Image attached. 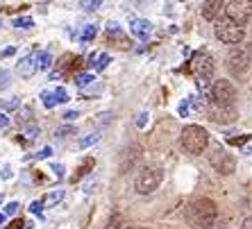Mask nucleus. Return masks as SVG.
<instances>
[{
    "label": "nucleus",
    "mask_w": 252,
    "mask_h": 229,
    "mask_svg": "<svg viewBox=\"0 0 252 229\" xmlns=\"http://www.w3.org/2000/svg\"><path fill=\"white\" fill-rule=\"evenodd\" d=\"M41 100H43V105H46L48 109H53V107L57 105V98H55V93H48V91H43V93H41Z\"/></svg>",
    "instance_id": "17"
},
{
    "label": "nucleus",
    "mask_w": 252,
    "mask_h": 229,
    "mask_svg": "<svg viewBox=\"0 0 252 229\" xmlns=\"http://www.w3.org/2000/svg\"><path fill=\"white\" fill-rule=\"evenodd\" d=\"M209 100L211 105L218 107H234L236 100V88L229 80H216L209 88Z\"/></svg>",
    "instance_id": "5"
},
{
    "label": "nucleus",
    "mask_w": 252,
    "mask_h": 229,
    "mask_svg": "<svg viewBox=\"0 0 252 229\" xmlns=\"http://www.w3.org/2000/svg\"><path fill=\"white\" fill-rule=\"evenodd\" d=\"M50 154H53V150H50V147H43V150L36 154V157H39V159H46V157H50Z\"/></svg>",
    "instance_id": "34"
},
{
    "label": "nucleus",
    "mask_w": 252,
    "mask_h": 229,
    "mask_svg": "<svg viewBox=\"0 0 252 229\" xmlns=\"http://www.w3.org/2000/svg\"><path fill=\"white\" fill-rule=\"evenodd\" d=\"M91 166H94V159H87V164H84V166H80V172H77V175H75V179H77V177H80V175H87V172H89V168H91Z\"/></svg>",
    "instance_id": "24"
},
{
    "label": "nucleus",
    "mask_w": 252,
    "mask_h": 229,
    "mask_svg": "<svg viewBox=\"0 0 252 229\" xmlns=\"http://www.w3.org/2000/svg\"><path fill=\"white\" fill-rule=\"evenodd\" d=\"M191 71H193V75L198 77L200 82H205V80H209L211 73H214V57H211L209 53H205V50H200V53H195L193 57H191Z\"/></svg>",
    "instance_id": "8"
},
{
    "label": "nucleus",
    "mask_w": 252,
    "mask_h": 229,
    "mask_svg": "<svg viewBox=\"0 0 252 229\" xmlns=\"http://www.w3.org/2000/svg\"><path fill=\"white\" fill-rule=\"evenodd\" d=\"M248 141V136H239V139H229V143L232 145H241V143H246Z\"/></svg>",
    "instance_id": "33"
},
{
    "label": "nucleus",
    "mask_w": 252,
    "mask_h": 229,
    "mask_svg": "<svg viewBox=\"0 0 252 229\" xmlns=\"http://www.w3.org/2000/svg\"><path fill=\"white\" fill-rule=\"evenodd\" d=\"M223 12L227 14V21L243 28V25L252 23V0H232V2H225Z\"/></svg>",
    "instance_id": "6"
},
{
    "label": "nucleus",
    "mask_w": 252,
    "mask_h": 229,
    "mask_svg": "<svg viewBox=\"0 0 252 229\" xmlns=\"http://www.w3.org/2000/svg\"><path fill=\"white\" fill-rule=\"evenodd\" d=\"M41 206H43V202H32V211H34V213H41Z\"/></svg>",
    "instance_id": "38"
},
{
    "label": "nucleus",
    "mask_w": 252,
    "mask_h": 229,
    "mask_svg": "<svg viewBox=\"0 0 252 229\" xmlns=\"http://www.w3.org/2000/svg\"><path fill=\"white\" fill-rule=\"evenodd\" d=\"M132 32H134L139 39H146V36L153 32V25H150V21H146V18H134V21H132Z\"/></svg>",
    "instance_id": "13"
},
{
    "label": "nucleus",
    "mask_w": 252,
    "mask_h": 229,
    "mask_svg": "<svg viewBox=\"0 0 252 229\" xmlns=\"http://www.w3.org/2000/svg\"><path fill=\"white\" fill-rule=\"evenodd\" d=\"M64 191H53V193H48L46 195V200H43V204L46 206H55V204H59V202L64 200Z\"/></svg>",
    "instance_id": "14"
},
{
    "label": "nucleus",
    "mask_w": 252,
    "mask_h": 229,
    "mask_svg": "<svg viewBox=\"0 0 252 229\" xmlns=\"http://www.w3.org/2000/svg\"><path fill=\"white\" fill-rule=\"evenodd\" d=\"M161 179H164V171H161V168H155V166H146V168H141V171L136 172V179H134L136 193H141V195L153 193V191H157L159 188Z\"/></svg>",
    "instance_id": "3"
},
{
    "label": "nucleus",
    "mask_w": 252,
    "mask_h": 229,
    "mask_svg": "<svg viewBox=\"0 0 252 229\" xmlns=\"http://www.w3.org/2000/svg\"><path fill=\"white\" fill-rule=\"evenodd\" d=\"M9 55H14V48H5L2 50V57H9Z\"/></svg>",
    "instance_id": "41"
},
{
    "label": "nucleus",
    "mask_w": 252,
    "mask_h": 229,
    "mask_svg": "<svg viewBox=\"0 0 252 229\" xmlns=\"http://www.w3.org/2000/svg\"><path fill=\"white\" fill-rule=\"evenodd\" d=\"M209 145V134H207L205 127H200V125H187L182 129V147L187 150L189 154H202Z\"/></svg>",
    "instance_id": "1"
},
{
    "label": "nucleus",
    "mask_w": 252,
    "mask_h": 229,
    "mask_svg": "<svg viewBox=\"0 0 252 229\" xmlns=\"http://www.w3.org/2000/svg\"><path fill=\"white\" fill-rule=\"evenodd\" d=\"M94 82V77L91 75H80L77 77V86H87V84H91Z\"/></svg>",
    "instance_id": "25"
},
{
    "label": "nucleus",
    "mask_w": 252,
    "mask_h": 229,
    "mask_svg": "<svg viewBox=\"0 0 252 229\" xmlns=\"http://www.w3.org/2000/svg\"><path fill=\"white\" fill-rule=\"evenodd\" d=\"M55 98H57V102H68L70 98H68V91H66V88H55Z\"/></svg>",
    "instance_id": "21"
},
{
    "label": "nucleus",
    "mask_w": 252,
    "mask_h": 229,
    "mask_svg": "<svg viewBox=\"0 0 252 229\" xmlns=\"http://www.w3.org/2000/svg\"><path fill=\"white\" fill-rule=\"evenodd\" d=\"M77 116H80L77 112H64V120H75Z\"/></svg>",
    "instance_id": "35"
},
{
    "label": "nucleus",
    "mask_w": 252,
    "mask_h": 229,
    "mask_svg": "<svg viewBox=\"0 0 252 229\" xmlns=\"http://www.w3.org/2000/svg\"><path fill=\"white\" fill-rule=\"evenodd\" d=\"M189 220L198 229H209L211 225L216 223V204L211 200H207V198L195 200L191 204V209H189Z\"/></svg>",
    "instance_id": "2"
},
{
    "label": "nucleus",
    "mask_w": 252,
    "mask_h": 229,
    "mask_svg": "<svg viewBox=\"0 0 252 229\" xmlns=\"http://www.w3.org/2000/svg\"><path fill=\"white\" fill-rule=\"evenodd\" d=\"M207 118H211L214 123H234L236 120V109L234 107H218L211 105L207 107Z\"/></svg>",
    "instance_id": "10"
},
{
    "label": "nucleus",
    "mask_w": 252,
    "mask_h": 229,
    "mask_svg": "<svg viewBox=\"0 0 252 229\" xmlns=\"http://www.w3.org/2000/svg\"><path fill=\"white\" fill-rule=\"evenodd\" d=\"M102 2L100 0H94V2H82V7H87V9H95V7H100Z\"/></svg>",
    "instance_id": "31"
},
{
    "label": "nucleus",
    "mask_w": 252,
    "mask_h": 229,
    "mask_svg": "<svg viewBox=\"0 0 252 229\" xmlns=\"http://www.w3.org/2000/svg\"><path fill=\"white\" fill-rule=\"evenodd\" d=\"M216 36H218V41L227 43V46H239V43L246 39V29L225 18V21H220V23L216 25Z\"/></svg>",
    "instance_id": "7"
},
{
    "label": "nucleus",
    "mask_w": 252,
    "mask_h": 229,
    "mask_svg": "<svg viewBox=\"0 0 252 229\" xmlns=\"http://www.w3.org/2000/svg\"><path fill=\"white\" fill-rule=\"evenodd\" d=\"M16 211H18V202H9V204L5 206V213H7V216H14Z\"/></svg>",
    "instance_id": "26"
},
{
    "label": "nucleus",
    "mask_w": 252,
    "mask_h": 229,
    "mask_svg": "<svg viewBox=\"0 0 252 229\" xmlns=\"http://www.w3.org/2000/svg\"><path fill=\"white\" fill-rule=\"evenodd\" d=\"M7 125H9V118H7L5 114H0V129H5Z\"/></svg>",
    "instance_id": "36"
},
{
    "label": "nucleus",
    "mask_w": 252,
    "mask_h": 229,
    "mask_svg": "<svg viewBox=\"0 0 252 229\" xmlns=\"http://www.w3.org/2000/svg\"><path fill=\"white\" fill-rule=\"evenodd\" d=\"M225 9V2H220V0H211V2H205L202 5V16L207 18V21H214V18H218V14Z\"/></svg>",
    "instance_id": "12"
},
{
    "label": "nucleus",
    "mask_w": 252,
    "mask_h": 229,
    "mask_svg": "<svg viewBox=\"0 0 252 229\" xmlns=\"http://www.w3.org/2000/svg\"><path fill=\"white\" fill-rule=\"evenodd\" d=\"M7 80H9V73L0 71V86H7Z\"/></svg>",
    "instance_id": "29"
},
{
    "label": "nucleus",
    "mask_w": 252,
    "mask_h": 229,
    "mask_svg": "<svg viewBox=\"0 0 252 229\" xmlns=\"http://www.w3.org/2000/svg\"><path fill=\"white\" fill-rule=\"evenodd\" d=\"M98 139H100V134H91V136H87V139H80V143H77V145H80V147H89V145H94Z\"/></svg>",
    "instance_id": "19"
},
{
    "label": "nucleus",
    "mask_w": 252,
    "mask_h": 229,
    "mask_svg": "<svg viewBox=\"0 0 252 229\" xmlns=\"http://www.w3.org/2000/svg\"><path fill=\"white\" fill-rule=\"evenodd\" d=\"M18 105H21V102H18V98H12V100H7V102H5L7 109H16Z\"/></svg>",
    "instance_id": "28"
},
{
    "label": "nucleus",
    "mask_w": 252,
    "mask_h": 229,
    "mask_svg": "<svg viewBox=\"0 0 252 229\" xmlns=\"http://www.w3.org/2000/svg\"><path fill=\"white\" fill-rule=\"evenodd\" d=\"M109 61H112V59H109V55H100L98 61H95V68H98V71H105L107 66H109Z\"/></svg>",
    "instance_id": "18"
},
{
    "label": "nucleus",
    "mask_w": 252,
    "mask_h": 229,
    "mask_svg": "<svg viewBox=\"0 0 252 229\" xmlns=\"http://www.w3.org/2000/svg\"><path fill=\"white\" fill-rule=\"evenodd\" d=\"M94 36H95V28H94V25H89V28L82 32V41H91Z\"/></svg>",
    "instance_id": "23"
},
{
    "label": "nucleus",
    "mask_w": 252,
    "mask_h": 229,
    "mask_svg": "<svg viewBox=\"0 0 252 229\" xmlns=\"http://www.w3.org/2000/svg\"><path fill=\"white\" fill-rule=\"evenodd\" d=\"M187 112H189L187 102H182V105H180V116H187Z\"/></svg>",
    "instance_id": "39"
},
{
    "label": "nucleus",
    "mask_w": 252,
    "mask_h": 229,
    "mask_svg": "<svg viewBox=\"0 0 252 229\" xmlns=\"http://www.w3.org/2000/svg\"><path fill=\"white\" fill-rule=\"evenodd\" d=\"M2 220H5V216H2V213H0V223H2Z\"/></svg>",
    "instance_id": "43"
},
{
    "label": "nucleus",
    "mask_w": 252,
    "mask_h": 229,
    "mask_svg": "<svg viewBox=\"0 0 252 229\" xmlns=\"http://www.w3.org/2000/svg\"><path fill=\"white\" fill-rule=\"evenodd\" d=\"M123 229H146V227H123Z\"/></svg>",
    "instance_id": "42"
},
{
    "label": "nucleus",
    "mask_w": 252,
    "mask_h": 229,
    "mask_svg": "<svg viewBox=\"0 0 252 229\" xmlns=\"http://www.w3.org/2000/svg\"><path fill=\"white\" fill-rule=\"evenodd\" d=\"M16 71H18V75L32 77L36 71H39V66H36V57H23L21 61H18Z\"/></svg>",
    "instance_id": "11"
},
{
    "label": "nucleus",
    "mask_w": 252,
    "mask_h": 229,
    "mask_svg": "<svg viewBox=\"0 0 252 229\" xmlns=\"http://www.w3.org/2000/svg\"><path fill=\"white\" fill-rule=\"evenodd\" d=\"M105 229H123V218L118 216V213H114V216L107 220Z\"/></svg>",
    "instance_id": "16"
},
{
    "label": "nucleus",
    "mask_w": 252,
    "mask_h": 229,
    "mask_svg": "<svg viewBox=\"0 0 252 229\" xmlns=\"http://www.w3.org/2000/svg\"><path fill=\"white\" fill-rule=\"evenodd\" d=\"M36 66L43 68V71H48V68L53 66V57H50V53H39L36 55Z\"/></svg>",
    "instance_id": "15"
},
{
    "label": "nucleus",
    "mask_w": 252,
    "mask_h": 229,
    "mask_svg": "<svg viewBox=\"0 0 252 229\" xmlns=\"http://www.w3.org/2000/svg\"><path fill=\"white\" fill-rule=\"evenodd\" d=\"M7 229H30V225L25 223V220H21V218H16V220H12V225Z\"/></svg>",
    "instance_id": "22"
},
{
    "label": "nucleus",
    "mask_w": 252,
    "mask_h": 229,
    "mask_svg": "<svg viewBox=\"0 0 252 229\" xmlns=\"http://www.w3.org/2000/svg\"><path fill=\"white\" fill-rule=\"evenodd\" d=\"M241 229H252V216H248L246 220H243V225H241Z\"/></svg>",
    "instance_id": "37"
},
{
    "label": "nucleus",
    "mask_w": 252,
    "mask_h": 229,
    "mask_svg": "<svg viewBox=\"0 0 252 229\" xmlns=\"http://www.w3.org/2000/svg\"><path fill=\"white\" fill-rule=\"evenodd\" d=\"M53 171H55V172H57V175H59V177L64 175V168H62V166H57V164H55V166H53Z\"/></svg>",
    "instance_id": "40"
},
{
    "label": "nucleus",
    "mask_w": 252,
    "mask_h": 229,
    "mask_svg": "<svg viewBox=\"0 0 252 229\" xmlns=\"http://www.w3.org/2000/svg\"><path fill=\"white\" fill-rule=\"evenodd\" d=\"M146 120H148V114H141V116L136 118V127H143V125H146Z\"/></svg>",
    "instance_id": "32"
},
{
    "label": "nucleus",
    "mask_w": 252,
    "mask_h": 229,
    "mask_svg": "<svg viewBox=\"0 0 252 229\" xmlns=\"http://www.w3.org/2000/svg\"><path fill=\"white\" fill-rule=\"evenodd\" d=\"M14 25H16V28H32V25H34V21H32V18H28V16H21V18H16V21H14Z\"/></svg>",
    "instance_id": "20"
},
{
    "label": "nucleus",
    "mask_w": 252,
    "mask_h": 229,
    "mask_svg": "<svg viewBox=\"0 0 252 229\" xmlns=\"http://www.w3.org/2000/svg\"><path fill=\"white\" fill-rule=\"evenodd\" d=\"M209 164L216 168L218 172L223 175H232L234 172V159L229 157V152H225L220 145H211V152H209Z\"/></svg>",
    "instance_id": "9"
},
{
    "label": "nucleus",
    "mask_w": 252,
    "mask_h": 229,
    "mask_svg": "<svg viewBox=\"0 0 252 229\" xmlns=\"http://www.w3.org/2000/svg\"><path fill=\"white\" fill-rule=\"evenodd\" d=\"M36 136H39V129H36L34 125H32V127H28V139H36Z\"/></svg>",
    "instance_id": "30"
},
{
    "label": "nucleus",
    "mask_w": 252,
    "mask_h": 229,
    "mask_svg": "<svg viewBox=\"0 0 252 229\" xmlns=\"http://www.w3.org/2000/svg\"><path fill=\"white\" fill-rule=\"evenodd\" d=\"M252 64V46L250 43H239L229 50L227 55V71L234 73V75H241L246 73Z\"/></svg>",
    "instance_id": "4"
},
{
    "label": "nucleus",
    "mask_w": 252,
    "mask_h": 229,
    "mask_svg": "<svg viewBox=\"0 0 252 229\" xmlns=\"http://www.w3.org/2000/svg\"><path fill=\"white\" fill-rule=\"evenodd\" d=\"M68 134H75V129L73 127H59L57 129V136L62 139V136H68Z\"/></svg>",
    "instance_id": "27"
}]
</instances>
